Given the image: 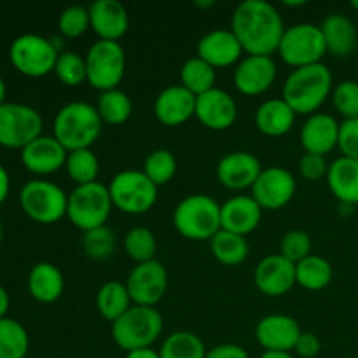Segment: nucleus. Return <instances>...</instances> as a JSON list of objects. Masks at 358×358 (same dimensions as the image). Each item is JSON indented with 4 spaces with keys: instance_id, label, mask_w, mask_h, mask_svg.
<instances>
[{
    "instance_id": "bb28decb",
    "label": "nucleus",
    "mask_w": 358,
    "mask_h": 358,
    "mask_svg": "<svg viewBox=\"0 0 358 358\" xmlns=\"http://www.w3.org/2000/svg\"><path fill=\"white\" fill-rule=\"evenodd\" d=\"M327 52L338 58H348L357 49V27L345 14H331L320 24Z\"/></svg>"
},
{
    "instance_id": "6e6552de",
    "label": "nucleus",
    "mask_w": 358,
    "mask_h": 358,
    "mask_svg": "<svg viewBox=\"0 0 358 358\" xmlns=\"http://www.w3.org/2000/svg\"><path fill=\"white\" fill-rule=\"evenodd\" d=\"M20 206L35 222L56 224L66 217L69 194L55 182L35 178L21 187Z\"/></svg>"
},
{
    "instance_id": "5fc2aeb1",
    "label": "nucleus",
    "mask_w": 358,
    "mask_h": 358,
    "mask_svg": "<svg viewBox=\"0 0 358 358\" xmlns=\"http://www.w3.org/2000/svg\"><path fill=\"white\" fill-rule=\"evenodd\" d=\"M6 96H7V86H6V80L3 77L0 76V107L6 103Z\"/></svg>"
},
{
    "instance_id": "ea45409f",
    "label": "nucleus",
    "mask_w": 358,
    "mask_h": 358,
    "mask_svg": "<svg viewBox=\"0 0 358 358\" xmlns=\"http://www.w3.org/2000/svg\"><path fill=\"white\" fill-rule=\"evenodd\" d=\"M55 76L58 77L59 83L69 87H77L83 83H87L86 59L73 51H63L56 62Z\"/></svg>"
},
{
    "instance_id": "393cba45",
    "label": "nucleus",
    "mask_w": 358,
    "mask_h": 358,
    "mask_svg": "<svg viewBox=\"0 0 358 358\" xmlns=\"http://www.w3.org/2000/svg\"><path fill=\"white\" fill-rule=\"evenodd\" d=\"M262 212L252 196H234L220 206V226L224 231L247 236L259 227Z\"/></svg>"
},
{
    "instance_id": "5701e85b",
    "label": "nucleus",
    "mask_w": 358,
    "mask_h": 358,
    "mask_svg": "<svg viewBox=\"0 0 358 358\" xmlns=\"http://www.w3.org/2000/svg\"><path fill=\"white\" fill-rule=\"evenodd\" d=\"M240 41L229 30H212L198 42V56L213 69H226L241 62L243 55Z\"/></svg>"
},
{
    "instance_id": "a878e982",
    "label": "nucleus",
    "mask_w": 358,
    "mask_h": 358,
    "mask_svg": "<svg viewBox=\"0 0 358 358\" xmlns=\"http://www.w3.org/2000/svg\"><path fill=\"white\" fill-rule=\"evenodd\" d=\"M28 292L37 303L51 304L62 297L65 290V278L58 266L52 262H37L28 273Z\"/></svg>"
},
{
    "instance_id": "603ef678",
    "label": "nucleus",
    "mask_w": 358,
    "mask_h": 358,
    "mask_svg": "<svg viewBox=\"0 0 358 358\" xmlns=\"http://www.w3.org/2000/svg\"><path fill=\"white\" fill-rule=\"evenodd\" d=\"M124 358H161L159 352H154L152 348H143V350H135V352L126 353Z\"/></svg>"
},
{
    "instance_id": "9d476101",
    "label": "nucleus",
    "mask_w": 358,
    "mask_h": 358,
    "mask_svg": "<svg viewBox=\"0 0 358 358\" xmlns=\"http://www.w3.org/2000/svg\"><path fill=\"white\" fill-rule=\"evenodd\" d=\"M86 59L87 84L100 93L117 90L126 72V52L119 42L96 41L90 48Z\"/></svg>"
},
{
    "instance_id": "ddd939ff",
    "label": "nucleus",
    "mask_w": 358,
    "mask_h": 358,
    "mask_svg": "<svg viewBox=\"0 0 358 358\" xmlns=\"http://www.w3.org/2000/svg\"><path fill=\"white\" fill-rule=\"evenodd\" d=\"M126 287L135 306L154 308L168 290L166 268L156 259L136 264L126 280Z\"/></svg>"
},
{
    "instance_id": "473e14b6",
    "label": "nucleus",
    "mask_w": 358,
    "mask_h": 358,
    "mask_svg": "<svg viewBox=\"0 0 358 358\" xmlns=\"http://www.w3.org/2000/svg\"><path fill=\"white\" fill-rule=\"evenodd\" d=\"M180 86L191 91L194 96L205 94L215 87V69L199 56H192L180 69Z\"/></svg>"
},
{
    "instance_id": "7ed1b4c3",
    "label": "nucleus",
    "mask_w": 358,
    "mask_h": 358,
    "mask_svg": "<svg viewBox=\"0 0 358 358\" xmlns=\"http://www.w3.org/2000/svg\"><path fill=\"white\" fill-rule=\"evenodd\" d=\"M103 121L100 119L96 107L86 101H70L63 105L55 117L52 133L55 138L69 152L80 149H91L100 138Z\"/></svg>"
},
{
    "instance_id": "9b49d317",
    "label": "nucleus",
    "mask_w": 358,
    "mask_h": 358,
    "mask_svg": "<svg viewBox=\"0 0 358 358\" xmlns=\"http://www.w3.org/2000/svg\"><path fill=\"white\" fill-rule=\"evenodd\" d=\"M325 52H327V45H325L320 24L313 23H297L285 28L278 48L280 58L294 69L322 63Z\"/></svg>"
},
{
    "instance_id": "13d9d810",
    "label": "nucleus",
    "mask_w": 358,
    "mask_h": 358,
    "mask_svg": "<svg viewBox=\"0 0 358 358\" xmlns=\"http://www.w3.org/2000/svg\"><path fill=\"white\" fill-rule=\"evenodd\" d=\"M352 7H353V9H357V10H358V0H353V2H352Z\"/></svg>"
},
{
    "instance_id": "f704fd0d",
    "label": "nucleus",
    "mask_w": 358,
    "mask_h": 358,
    "mask_svg": "<svg viewBox=\"0 0 358 358\" xmlns=\"http://www.w3.org/2000/svg\"><path fill=\"white\" fill-rule=\"evenodd\" d=\"M30 350L27 329L14 318L0 320V358H24Z\"/></svg>"
},
{
    "instance_id": "c756f323",
    "label": "nucleus",
    "mask_w": 358,
    "mask_h": 358,
    "mask_svg": "<svg viewBox=\"0 0 358 358\" xmlns=\"http://www.w3.org/2000/svg\"><path fill=\"white\" fill-rule=\"evenodd\" d=\"M131 303L133 301L129 297L126 283L115 282V280L103 283L96 294L98 311L110 324L121 318L131 308Z\"/></svg>"
},
{
    "instance_id": "a211bd4d",
    "label": "nucleus",
    "mask_w": 358,
    "mask_h": 358,
    "mask_svg": "<svg viewBox=\"0 0 358 358\" xmlns=\"http://www.w3.org/2000/svg\"><path fill=\"white\" fill-rule=\"evenodd\" d=\"M276 79L273 56H247L234 70V86L245 96H259L271 90Z\"/></svg>"
},
{
    "instance_id": "37998d69",
    "label": "nucleus",
    "mask_w": 358,
    "mask_h": 358,
    "mask_svg": "<svg viewBox=\"0 0 358 358\" xmlns=\"http://www.w3.org/2000/svg\"><path fill=\"white\" fill-rule=\"evenodd\" d=\"M311 248H313V243H311L310 234L301 229L287 231L280 241V255L292 264H297L311 255Z\"/></svg>"
},
{
    "instance_id": "20e7f679",
    "label": "nucleus",
    "mask_w": 358,
    "mask_h": 358,
    "mask_svg": "<svg viewBox=\"0 0 358 358\" xmlns=\"http://www.w3.org/2000/svg\"><path fill=\"white\" fill-rule=\"evenodd\" d=\"M220 206L206 194H189L175 206L173 226L184 238L192 241L212 240L220 226Z\"/></svg>"
},
{
    "instance_id": "58836bf2",
    "label": "nucleus",
    "mask_w": 358,
    "mask_h": 358,
    "mask_svg": "<svg viewBox=\"0 0 358 358\" xmlns=\"http://www.w3.org/2000/svg\"><path fill=\"white\" fill-rule=\"evenodd\" d=\"M124 250L136 264H142V262H149L152 259H156V236L150 229L142 226H136L133 229L128 231V234L124 236Z\"/></svg>"
},
{
    "instance_id": "c85d7f7f",
    "label": "nucleus",
    "mask_w": 358,
    "mask_h": 358,
    "mask_svg": "<svg viewBox=\"0 0 358 358\" xmlns=\"http://www.w3.org/2000/svg\"><path fill=\"white\" fill-rule=\"evenodd\" d=\"M327 184L339 203L358 205V161L338 157L329 164Z\"/></svg>"
},
{
    "instance_id": "bf43d9fd",
    "label": "nucleus",
    "mask_w": 358,
    "mask_h": 358,
    "mask_svg": "<svg viewBox=\"0 0 358 358\" xmlns=\"http://www.w3.org/2000/svg\"><path fill=\"white\" fill-rule=\"evenodd\" d=\"M357 331H358V322H357Z\"/></svg>"
},
{
    "instance_id": "2eb2a0df",
    "label": "nucleus",
    "mask_w": 358,
    "mask_h": 358,
    "mask_svg": "<svg viewBox=\"0 0 358 358\" xmlns=\"http://www.w3.org/2000/svg\"><path fill=\"white\" fill-rule=\"evenodd\" d=\"M262 164L254 154L236 150L229 152L219 161L215 168L217 180L220 185L231 191H245L252 189L257 182L259 175L262 173Z\"/></svg>"
},
{
    "instance_id": "e433bc0d",
    "label": "nucleus",
    "mask_w": 358,
    "mask_h": 358,
    "mask_svg": "<svg viewBox=\"0 0 358 358\" xmlns=\"http://www.w3.org/2000/svg\"><path fill=\"white\" fill-rule=\"evenodd\" d=\"M65 170L77 185H86L98 182L96 178L100 173V163H98L96 154L91 149L73 150V152H69Z\"/></svg>"
},
{
    "instance_id": "b1692460",
    "label": "nucleus",
    "mask_w": 358,
    "mask_h": 358,
    "mask_svg": "<svg viewBox=\"0 0 358 358\" xmlns=\"http://www.w3.org/2000/svg\"><path fill=\"white\" fill-rule=\"evenodd\" d=\"M339 124L331 114L317 112L310 115L301 128V145L308 154L327 156L338 147Z\"/></svg>"
},
{
    "instance_id": "a19ab883",
    "label": "nucleus",
    "mask_w": 358,
    "mask_h": 358,
    "mask_svg": "<svg viewBox=\"0 0 358 358\" xmlns=\"http://www.w3.org/2000/svg\"><path fill=\"white\" fill-rule=\"evenodd\" d=\"M83 248L86 255L94 261H105L115 250V236L107 226L86 231L83 236Z\"/></svg>"
},
{
    "instance_id": "1a4fd4ad",
    "label": "nucleus",
    "mask_w": 358,
    "mask_h": 358,
    "mask_svg": "<svg viewBox=\"0 0 358 358\" xmlns=\"http://www.w3.org/2000/svg\"><path fill=\"white\" fill-rule=\"evenodd\" d=\"M157 189L143 171H119L108 185L114 208L128 215H143L157 201Z\"/></svg>"
},
{
    "instance_id": "c03bdc74",
    "label": "nucleus",
    "mask_w": 358,
    "mask_h": 358,
    "mask_svg": "<svg viewBox=\"0 0 358 358\" xmlns=\"http://www.w3.org/2000/svg\"><path fill=\"white\" fill-rule=\"evenodd\" d=\"M332 105L345 119L358 117V83L343 80L332 90Z\"/></svg>"
},
{
    "instance_id": "f3484780",
    "label": "nucleus",
    "mask_w": 358,
    "mask_h": 358,
    "mask_svg": "<svg viewBox=\"0 0 358 358\" xmlns=\"http://www.w3.org/2000/svg\"><path fill=\"white\" fill-rule=\"evenodd\" d=\"M255 287L268 297H280L289 294L297 285L296 264L280 254L268 255L255 266Z\"/></svg>"
},
{
    "instance_id": "4c0bfd02",
    "label": "nucleus",
    "mask_w": 358,
    "mask_h": 358,
    "mask_svg": "<svg viewBox=\"0 0 358 358\" xmlns=\"http://www.w3.org/2000/svg\"><path fill=\"white\" fill-rule=\"evenodd\" d=\"M143 173L156 187L170 184L177 175V159L166 149L152 150L143 161Z\"/></svg>"
},
{
    "instance_id": "de8ad7c7",
    "label": "nucleus",
    "mask_w": 358,
    "mask_h": 358,
    "mask_svg": "<svg viewBox=\"0 0 358 358\" xmlns=\"http://www.w3.org/2000/svg\"><path fill=\"white\" fill-rule=\"evenodd\" d=\"M320 339H318L313 332H303V334L299 336V339H297L294 352L303 358H315L320 353Z\"/></svg>"
},
{
    "instance_id": "423d86ee",
    "label": "nucleus",
    "mask_w": 358,
    "mask_h": 358,
    "mask_svg": "<svg viewBox=\"0 0 358 358\" xmlns=\"http://www.w3.org/2000/svg\"><path fill=\"white\" fill-rule=\"evenodd\" d=\"M112 208L114 205H112L107 185L101 182H93V184L77 185L70 192L66 217L77 229L86 233V231L105 226Z\"/></svg>"
},
{
    "instance_id": "6e6d98bb",
    "label": "nucleus",
    "mask_w": 358,
    "mask_h": 358,
    "mask_svg": "<svg viewBox=\"0 0 358 358\" xmlns=\"http://www.w3.org/2000/svg\"><path fill=\"white\" fill-rule=\"evenodd\" d=\"M194 6L199 7V9H210V7L215 6V0H208V2H206V0H199V2H196Z\"/></svg>"
},
{
    "instance_id": "6ab92c4d",
    "label": "nucleus",
    "mask_w": 358,
    "mask_h": 358,
    "mask_svg": "<svg viewBox=\"0 0 358 358\" xmlns=\"http://www.w3.org/2000/svg\"><path fill=\"white\" fill-rule=\"evenodd\" d=\"M21 163L30 173L51 175L65 168L69 150L55 136H38L21 150Z\"/></svg>"
},
{
    "instance_id": "39448f33",
    "label": "nucleus",
    "mask_w": 358,
    "mask_h": 358,
    "mask_svg": "<svg viewBox=\"0 0 358 358\" xmlns=\"http://www.w3.org/2000/svg\"><path fill=\"white\" fill-rule=\"evenodd\" d=\"M163 325L156 308L131 306L112 324V339L126 353L150 348L159 339Z\"/></svg>"
},
{
    "instance_id": "f03ea898",
    "label": "nucleus",
    "mask_w": 358,
    "mask_h": 358,
    "mask_svg": "<svg viewBox=\"0 0 358 358\" xmlns=\"http://www.w3.org/2000/svg\"><path fill=\"white\" fill-rule=\"evenodd\" d=\"M332 72L324 63L294 69L283 84L282 98L296 114L313 115L332 94Z\"/></svg>"
},
{
    "instance_id": "4d7b16f0",
    "label": "nucleus",
    "mask_w": 358,
    "mask_h": 358,
    "mask_svg": "<svg viewBox=\"0 0 358 358\" xmlns=\"http://www.w3.org/2000/svg\"><path fill=\"white\" fill-rule=\"evenodd\" d=\"M2 240H3V224H2V219H0V245H2Z\"/></svg>"
},
{
    "instance_id": "a18cd8bd",
    "label": "nucleus",
    "mask_w": 358,
    "mask_h": 358,
    "mask_svg": "<svg viewBox=\"0 0 358 358\" xmlns=\"http://www.w3.org/2000/svg\"><path fill=\"white\" fill-rule=\"evenodd\" d=\"M338 149L341 150L343 157L358 161V117L345 119L339 124Z\"/></svg>"
},
{
    "instance_id": "412c9836",
    "label": "nucleus",
    "mask_w": 358,
    "mask_h": 358,
    "mask_svg": "<svg viewBox=\"0 0 358 358\" xmlns=\"http://www.w3.org/2000/svg\"><path fill=\"white\" fill-rule=\"evenodd\" d=\"M196 96L184 86H170L157 94L154 101V115L157 121L168 128L182 126L194 117Z\"/></svg>"
},
{
    "instance_id": "49530a36",
    "label": "nucleus",
    "mask_w": 358,
    "mask_h": 358,
    "mask_svg": "<svg viewBox=\"0 0 358 358\" xmlns=\"http://www.w3.org/2000/svg\"><path fill=\"white\" fill-rule=\"evenodd\" d=\"M299 171L303 178L310 182H318L322 178H327L329 173V163L325 156H318V154H304L299 161Z\"/></svg>"
},
{
    "instance_id": "aec40b11",
    "label": "nucleus",
    "mask_w": 358,
    "mask_h": 358,
    "mask_svg": "<svg viewBox=\"0 0 358 358\" xmlns=\"http://www.w3.org/2000/svg\"><path fill=\"white\" fill-rule=\"evenodd\" d=\"M303 334L297 320L289 315H268L259 320L255 339L264 352H292Z\"/></svg>"
},
{
    "instance_id": "f8f14e48",
    "label": "nucleus",
    "mask_w": 358,
    "mask_h": 358,
    "mask_svg": "<svg viewBox=\"0 0 358 358\" xmlns=\"http://www.w3.org/2000/svg\"><path fill=\"white\" fill-rule=\"evenodd\" d=\"M42 128L41 114L30 105L6 101L0 107V147L23 150L42 136Z\"/></svg>"
},
{
    "instance_id": "09e8293b",
    "label": "nucleus",
    "mask_w": 358,
    "mask_h": 358,
    "mask_svg": "<svg viewBox=\"0 0 358 358\" xmlns=\"http://www.w3.org/2000/svg\"><path fill=\"white\" fill-rule=\"evenodd\" d=\"M206 358H250L247 350L240 345L226 343V345H217L212 350H208Z\"/></svg>"
},
{
    "instance_id": "2f4dec72",
    "label": "nucleus",
    "mask_w": 358,
    "mask_h": 358,
    "mask_svg": "<svg viewBox=\"0 0 358 358\" xmlns=\"http://www.w3.org/2000/svg\"><path fill=\"white\" fill-rule=\"evenodd\" d=\"M332 266L320 255H308L296 264L297 285L306 290H322L332 282Z\"/></svg>"
},
{
    "instance_id": "4be33fe9",
    "label": "nucleus",
    "mask_w": 358,
    "mask_h": 358,
    "mask_svg": "<svg viewBox=\"0 0 358 358\" xmlns=\"http://www.w3.org/2000/svg\"><path fill=\"white\" fill-rule=\"evenodd\" d=\"M91 30L98 41L119 42L129 28V16L126 7L117 0H96L90 6Z\"/></svg>"
},
{
    "instance_id": "cd10ccee",
    "label": "nucleus",
    "mask_w": 358,
    "mask_h": 358,
    "mask_svg": "<svg viewBox=\"0 0 358 358\" xmlns=\"http://www.w3.org/2000/svg\"><path fill=\"white\" fill-rule=\"evenodd\" d=\"M296 112L283 98L262 101L255 110V126L266 136H283L292 129Z\"/></svg>"
},
{
    "instance_id": "dca6fc26",
    "label": "nucleus",
    "mask_w": 358,
    "mask_h": 358,
    "mask_svg": "<svg viewBox=\"0 0 358 358\" xmlns=\"http://www.w3.org/2000/svg\"><path fill=\"white\" fill-rule=\"evenodd\" d=\"M196 119L213 131L229 129L238 119L236 100L227 91L213 87L196 96Z\"/></svg>"
},
{
    "instance_id": "4468645a",
    "label": "nucleus",
    "mask_w": 358,
    "mask_h": 358,
    "mask_svg": "<svg viewBox=\"0 0 358 358\" xmlns=\"http://www.w3.org/2000/svg\"><path fill=\"white\" fill-rule=\"evenodd\" d=\"M296 187V178L287 168L269 166L259 175L252 187V198L262 210H280L292 201Z\"/></svg>"
},
{
    "instance_id": "0eeeda50",
    "label": "nucleus",
    "mask_w": 358,
    "mask_h": 358,
    "mask_svg": "<svg viewBox=\"0 0 358 358\" xmlns=\"http://www.w3.org/2000/svg\"><path fill=\"white\" fill-rule=\"evenodd\" d=\"M62 52L56 49L51 38L37 34H23L10 42V65L21 76L38 79L55 72L56 62Z\"/></svg>"
},
{
    "instance_id": "7c9ffc66",
    "label": "nucleus",
    "mask_w": 358,
    "mask_h": 358,
    "mask_svg": "<svg viewBox=\"0 0 358 358\" xmlns=\"http://www.w3.org/2000/svg\"><path fill=\"white\" fill-rule=\"evenodd\" d=\"M210 247H212L213 257L224 266L243 264L248 257V252H250L247 238L224 229H220L210 240Z\"/></svg>"
},
{
    "instance_id": "c9c22d12",
    "label": "nucleus",
    "mask_w": 358,
    "mask_h": 358,
    "mask_svg": "<svg viewBox=\"0 0 358 358\" xmlns=\"http://www.w3.org/2000/svg\"><path fill=\"white\" fill-rule=\"evenodd\" d=\"M205 343L189 331H178L168 336L161 345V358H206Z\"/></svg>"
},
{
    "instance_id": "f257e3e1",
    "label": "nucleus",
    "mask_w": 358,
    "mask_h": 358,
    "mask_svg": "<svg viewBox=\"0 0 358 358\" xmlns=\"http://www.w3.org/2000/svg\"><path fill=\"white\" fill-rule=\"evenodd\" d=\"M231 31L248 56H273L278 52L285 24L273 3L266 0H245L234 9Z\"/></svg>"
},
{
    "instance_id": "864d4df0",
    "label": "nucleus",
    "mask_w": 358,
    "mask_h": 358,
    "mask_svg": "<svg viewBox=\"0 0 358 358\" xmlns=\"http://www.w3.org/2000/svg\"><path fill=\"white\" fill-rule=\"evenodd\" d=\"M259 358H296L289 352H264Z\"/></svg>"
},
{
    "instance_id": "3c124183",
    "label": "nucleus",
    "mask_w": 358,
    "mask_h": 358,
    "mask_svg": "<svg viewBox=\"0 0 358 358\" xmlns=\"http://www.w3.org/2000/svg\"><path fill=\"white\" fill-rule=\"evenodd\" d=\"M9 306H10L9 292L6 290V287L0 285V320H2V318H7V311H9Z\"/></svg>"
},
{
    "instance_id": "72a5a7b5",
    "label": "nucleus",
    "mask_w": 358,
    "mask_h": 358,
    "mask_svg": "<svg viewBox=\"0 0 358 358\" xmlns=\"http://www.w3.org/2000/svg\"><path fill=\"white\" fill-rule=\"evenodd\" d=\"M94 107H96L101 121L107 122V124L110 126L124 124L133 114L131 98H129L124 91L119 90V87L117 90L100 93Z\"/></svg>"
},
{
    "instance_id": "8fccbe9b",
    "label": "nucleus",
    "mask_w": 358,
    "mask_h": 358,
    "mask_svg": "<svg viewBox=\"0 0 358 358\" xmlns=\"http://www.w3.org/2000/svg\"><path fill=\"white\" fill-rule=\"evenodd\" d=\"M10 191V177H9V171L0 164V205L7 199Z\"/></svg>"
},
{
    "instance_id": "79ce46f5",
    "label": "nucleus",
    "mask_w": 358,
    "mask_h": 358,
    "mask_svg": "<svg viewBox=\"0 0 358 358\" xmlns=\"http://www.w3.org/2000/svg\"><path fill=\"white\" fill-rule=\"evenodd\" d=\"M59 34L65 38H77L91 28L90 7L70 6L62 10L58 20Z\"/></svg>"
}]
</instances>
